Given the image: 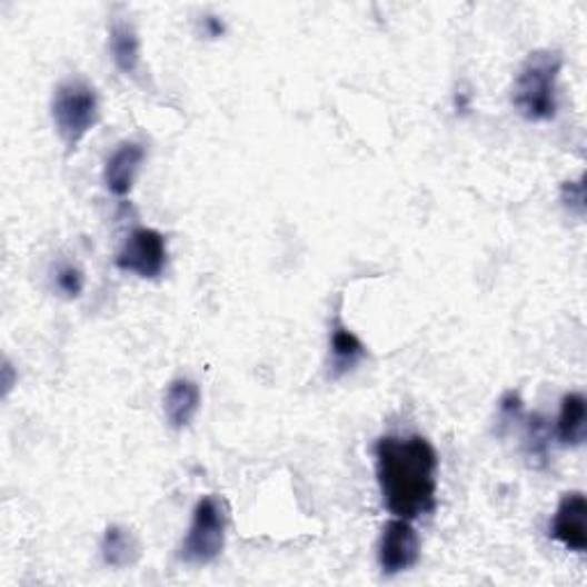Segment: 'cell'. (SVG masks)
<instances>
[{
  "instance_id": "1",
  "label": "cell",
  "mask_w": 587,
  "mask_h": 587,
  "mask_svg": "<svg viewBox=\"0 0 587 587\" xmlns=\"http://www.w3.org/2000/svg\"><path fill=\"white\" fill-rule=\"evenodd\" d=\"M375 461L379 491L392 517L416 521L436 509L438 452L425 436H381Z\"/></svg>"
},
{
  "instance_id": "2",
  "label": "cell",
  "mask_w": 587,
  "mask_h": 587,
  "mask_svg": "<svg viewBox=\"0 0 587 587\" xmlns=\"http://www.w3.org/2000/svg\"><path fill=\"white\" fill-rule=\"evenodd\" d=\"M563 53L556 49L533 51L511 86V103L528 122H550L558 116V79Z\"/></svg>"
},
{
  "instance_id": "3",
  "label": "cell",
  "mask_w": 587,
  "mask_h": 587,
  "mask_svg": "<svg viewBox=\"0 0 587 587\" xmlns=\"http://www.w3.org/2000/svg\"><path fill=\"white\" fill-rule=\"evenodd\" d=\"M228 521V503L213 494L202 496L193 507L189 533L179 546V560L193 567H207L216 563L226 548Z\"/></svg>"
},
{
  "instance_id": "4",
  "label": "cell",
  "mask_w": 587,
  "mask_h": 587,
  "mask_svg": "<svg viewBox=\"0 0 587 587\" xmlns=\"http://www.w3.org/2000/svg\"><path fill=\"white\" fill-rule=\"evenodd\" d=\"M51 116L67 150H77L79 142L99 122L97 90L83 79H69L60 83L53 94Z\"/></svg>"
},
{
  "instance_id": "5",
  "label": "cell",
  "mask_w": 587,
  "mask_h": 587,
  "mask_svg": "<svg viewBox=\"0 0 587 587\" xmlns=\"http://www.w3.org/2000/svg\"><path fill=\"white\" fill-rule=\"evenodd\" d=\"M168 243L152 228H136L116 255V267L142 280H155L166 271Z\"/></svg>"
},
{
  "instance_id": "6",
  "label": "cell",
  "mask_w": 587,
  "mask_h": 587,
  "mask_svg": "<svg viewBox=\"0 0 587 587\" xmlns=\"http://www.w3.org/2000/svg\"><path fill=\"white\" fill-rule=\"evenodd\" d=\"M377 558L384 576H397L409 571L420 560V537L411 521L407 519H392L386 524L379 546H377Z\"/></svg>"
},
{
  "instance_id": "7",
  "label": "cell",
  "mask_w": 587,
  "mask_h": 587,
  "mask_svg": "<svg viewBox=\"0 0 587 587\" xmlns=\"http://www.w3.org/2000/svg\"><path fill=\"white\" fill-rule=\"evenodd\" d=\"M554 537L574 554L587 550V500L583 491H569L560 498L554 524H550Z\"/></svg>"
},
{
  "instance_id": "8",
  "label": "cell",
  "mask_w": 587,
  "mask_h": 587,
  "mask_svg": "<svg viewBox=\"0 0 587 587\" xmlns=\"http://www.w3.org/2000/svg\"><path fill=\"white\" fill-rule=\"evenodd\" d=\"M147 152L145 147L136 140H125L116 147V152L108 157L103 168V183L106 189L116 198H127L133 189L136 177L142 168Z\"/></svg>"
},
{
  "instance_id": "9",
  "label": "cell",
  "mask_w": 587,
  "mask_h": 587,
  "mask_svg": "<svg viewBox=\"0 0 587 587\" xmlns=\"http://www.w3.org/2000/svg\"><path fill=\"white\" fill-rule=\"evenodd\" d=\"M200 404H202V392L193 379L187 377L175 379L163 397V414L168 425L177 431L187 429L196 420Z\"/></svg>"
},
{
  "instance_id": "10",
  "label": "cell",
  "mask_w": 587,
  "mask_h": 587,
  "mask_svg": "<svg viewBox=\"0 0 587 587\" xmlns=\"http://www.w3.org/2000/svg\"><path fill=\"white\" fill-rule=\"evenodd\" d=\"M367 358V347L360 338L345 326L340 317L330 326V379H340Z\"/></svg>"
},
{
  "instance_id": "11",
  "label": "cell",
  "mask_w": 587,
  "mask_h": 587,
  "mask_svg": "<svg viewBox=\"0 0 587 587\" xmlns=\"http://www.w3.org/2000/svg\"><path fill=\"white\" fill-rule=\"evenodd\" d=\"M558 440L565 448H580L587 436V399L583 392H567L560 401L556 422Z\"/></svg>"
},
{
  "instance_id": "12",
  "label": "cell",
  "mask_w": 587,
  "mask_h": 587,
  "mask_svg": "<svg viewBox=\"0 0 587 587\" xmlns=\"http://www.w3.org/2000/svg\"><path fill=\"white\" fill-rule=\"evenodd\" d=\"M101 558L113 569L133 567L140 558V541L125 526H108L101 539Z\"/></svg>"
},
{
  "instance_id": "13",
  "label": "cell",
  "mask_w": 587,
  "mask_h": 587,
  "mask_svg": "<svg viewBox=\"0 0 587 587\" xmlns=\"http://www.w3.org/2000/svg\"><path fill=\"white\" fill-rule=\"evenodd\" d=\"M110 56L125 77H136L140 69V40L131 23L116 21L110 28Z\"/></svg>"
},
{
  "instance_id": "14",
  "label": "cell",
  "mask_w": 587,
  "mask_h": 587,
  "mask_svg": "<svg viewBox=\"0 0 587 587\" xmlns=\"http://www.w3.org/2000/svg\"><path fill=\"white\" fill-rule=\"evenodd\" d=\"M526 457L528 464L537 470L548 466L550 459V425L541 414H533L528 416V425H526Z\"/></svg>"
},
{
  "instance_id": "15",
  "label": "cell",
  "mask_w": 587,
  "mask_h": 587,
  "mask_svg": "<svg viewBox=\"0 0 587 587\" xmlns=\"http://www.w3.org/2000/svg\"><path fill=\"white\" fill-rule=\"evenodd\" d=\"M524 416V399L519 392L507 390L498 401V434L503 436L507 427L517 425Z\"/></svg>"
},
{
  "instance_id": "16",
  "label": "cell",
  "mask_w": 587,
  "mask_h": 587,
  "mask_svg": "<svg viewBox=\"0 0 587 587\" xmlns=\"http://www.w3.org/2000/svg\"><path fill=\"white\" fill-rule=\"evenodd\" d=\"M56 287L60 294H64L67 299H79L86 287V276L79 267L62 265L56 271Z\"/></svg>"
},
{
  "instance_id": "17",
  "label": "cell",
  "mask_w": 587,
  "mask_h": 587,
  "mask_svg": "<svg viewBox=\"0 0 587 587\" xmlns=\"http://www.w3.org/2000/svg\"><path fill=\"white\" fill-rule=\"evenodd\" d=\"M560 200L563 205L576 213L583 216L585 213V187H583V177L576 181H565L563 189H560Z\"/></svg>"
},
{
  "instance_id": "18",
  "label": "cell",
  "mask_w": 587,
  "mask_h": 587,
  "mask_svg": "<svg viewBox=\"0 0 587 587\" xmlns=\"http://www.w3.org/2000/svg\"><path fill=\"white\" fill-rule=\"evenodd\" d=\"M205 32L209 37H220V34L226 32V26H223V21H220L218 17H205Z\"/></svg>"
}]
</instances>
